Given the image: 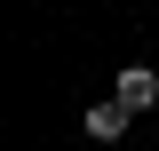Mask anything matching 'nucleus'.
<instances>
[{
	"label": "nucleus",
	"instance_id": "obj_1",
	"mask_svg": "<svg viewBox=\"0 0 159 151\" xmlns=\"http://www.w3.org/2000/svg\"><path fill=\"white\" fill-rule=\"evenodd\" d=\"M111 103H127V112H151V103H159V72L127 64V72H119V88H111Z\"/></svg>",
	"mask_w": 159,
	"mask_h": 151
},
{
	"label": "nucleus",
	"instance_id": "obj_2",
	"mask_svg": "<svg viewBox=\"0 0 159 151\" xmlns=\"http://www.w3.org/2000/svg\"><path fill=\"white\" fill-rule=\"evenodd\" d=\"M127 103H96V112H88V135H96V143H119V135H127Z\"/></svg>",
	"mask_w": 159,
	"mask_h": 151
}]
</instances>
